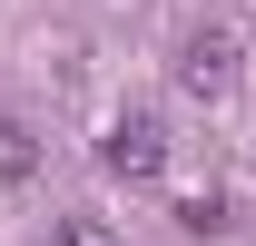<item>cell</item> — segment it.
<instances>
[{"label": "cell", "instance_id": "cell-1", "mask_svg": "<svg viewBox=\"0 0 256 246\" xmlns=\"http://www.w3.org/2000/svg\"><path fill=\"white\" fill-rule=\"evenodd\" d=\"M236 79H246V69H236V30H217V20L188 30V50H178V89H188V98H236Z\"/></svg>", "mask_w": 256, "mask_h": 246}, {"label": "cell", "instance_id": "cell-2", "mask_svg": "<svg viewBox=\"0 0 256 246\" xmlns=\"http://www.w3.org/2000/svg\"><path fill=\"white\" fill-rule=\"evenodd\" d=\"M98 158H108V178L148 187V178L168 168V128L148 118V108H128V118H108V138H98Z\"/></svg>", "mask_w": 256, "mask_h": 246}, {"label": "cell", "instance_id": "cell-3", "mask_svg": "<svg viewBox=\"0 0 256 246\" xmlns=\"http://www.w3.org/2000/svg\"><path fill=\"white\" fill-rule=\"evenodd\" d=\"M30 168H40L30 128H20V118H0V178H30Z\"/></svg>", "mask_w": 256, "mask_h": 246}, {"label": "cell", "instance_id": "cell-4", "mask_svg": "<svg viewBox=\"0 0 256 246\" xmlns=\"http://www.w3.org/2000/svg\"><path fill=\"white\" fill-rule=\"evenodd\" d=\"M50 246H118V236H108V216H60Z\"/></svg>", "mask_w": 256, "mask_h": 246}]
</instances>
